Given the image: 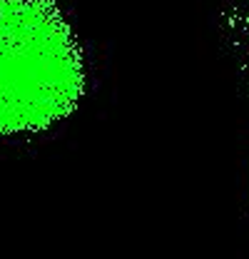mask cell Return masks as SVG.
I'll return each mask as SVG.
<instances>
[{"label":"cell","mask_w":249,"mask_h":259,"mask_svg":"<svg viewBox=\"0 0 249 259\" xmlns=\"http://www.w3.org/2000/svg\"><path fill=\"white\" fill-rule=\"evenodd\" d=\"M88 88L80 42L50 0H0V137L70 117Z\"/></svg>","instance_id":"obj_1"}]
</instances>
